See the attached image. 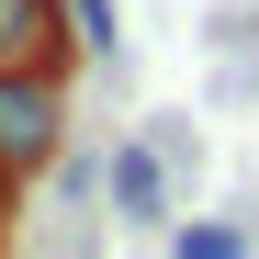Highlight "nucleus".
<instances>
[{"label": "nucleus", "mask_w": 259, "mask_h": 259, "mask_svg": "<svg viewBox=\"0 0 259 259\" xmlns=\"http://www.w3.org/2000/svg\"><path fill=\"white\" fill-rule=\"evenodd\" d=\"M68 147V91L57 68H0V192L34 181V169H57Z\"/></svg>", "instance_id": "1"}, {"label": "nucleus", "mask_w": 259, "mask_h": 259, "mask_svg": "<svg viewBox=\"0 0 259 259\" xmlns=\"http://www.w3.org/2000/svg\"><path fill=\"white\" fill-rule=\"evenodd\" d=\"M91 192L113 203V226H169V214H181V181H169V169L147 158V136H124V147H102V169H91Z\"/></svg>", "instance_id": "2"}, {"label": "nucleus", "mask_w": 259, "mask_h": 259, "mask_svg": "<svg viewBox=\"0 0 259 259\" xmlns=\"http://www.w3.org/2000/svg\"><path fill=\"white\" fill-rule=\"evenodd\" d=\"M57 57H68L57 0H0V68H57Z\"/></svg>", "instance_id": "3"}, {"label": "nucleus", "mask_w": 259, "mask_h": 259, "mask_svg": "<svg viewBox=\"0 0 259 259\" xmlns=\"http://www.w3.org/2000/svg\"><path fill=\"white\" fill-rule=\"evenodd\" d=\"M57 23L79 57H124V0H57Z\"/></svg>", "instance_id": "4"}, {"label": "nucleus", "mask_w": 259, "mask_h": 259, "mask_svg": "<svg viewBox=\"0 0 259 259\" xmlns=\"http://www.w3.org/2000/svg\"><path fill=\"white\" fill-rule=\"evenodd\" d=\"M169 259H248V237L226 214H169Z\"/></svg>", "instance_id": "5"}, {"label": "nucleus", "mask_w": 259, "mask_h": 259, "mask_svg": "<svg viewBox=\"0 0 259 259\" xmlns=\"http://www.w3.org/2000/svg\"><path fill=\"white\" fill-rule=\"evenodd\" d=\"M147 158L169 169V181H192V169H203V136H192V113H147Z\"/></svg>", "instance_id": "6"}]
</instances>
